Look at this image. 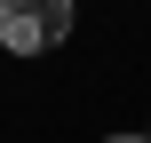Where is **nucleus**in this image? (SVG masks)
<instances>
[{
  "mask_svg": "<svg viewBox=\"0 0 151 143\" xmlns=\"http://www.w3.org/2000/svg\"><path fill=\"white\" fill-rule=\"evenodd\" d=\"M72 24H80L72 0H0V48L8 56H48L72 40Z\"/></svg>",
  "mask_w": 151,
  "mask_h": 143,
  "instance_id": "obj_1",
  "label": "nucleus"
},
{
  "mask_svg": "<svg viewBox=\"0 0 151 143\" xmlns=\"http://www.w3.org/2000/svg\"><path fill=\"white\" fill-rule=\"evenodd\" d=\"M104 143H151V135H104Z\"/></svg>",
  "mask_w": 151,
  "mask_h": 143,
  "instance_id": "obj_2",
  "label": "nucleus"
},
{
  "mask_svg": "<svg viewBox=\"0 0 151 143\" xmlns=\"http://www.w3.org/2000/svg\"><path fill=\"white\" fill-rule=\"evenodd\" d=\"M143 135H151V127H143Z\"/></svg>",
  "mask_w": 151,
  "mask_h": 143,
  "instance_id": "obj_3",
  "label": "nucleus"
}]
</instances>
